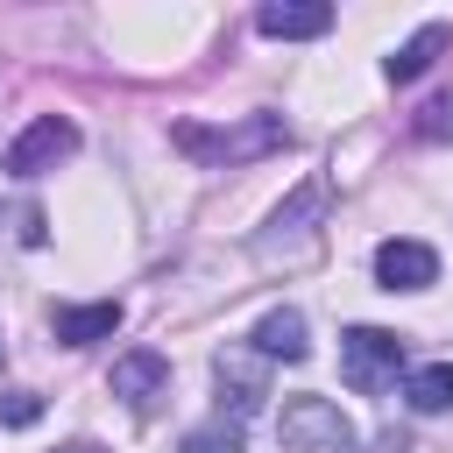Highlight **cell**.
<instances>
[{
    "label": "cell",
    "instance_id": "6da1fadb",
    "mask_svg": "<svg viewBox=\"0 0 453 453\" xmlns=\"http://www.w3.org/2000/svg\"><path fill=\"white\" fill-rule=\"evenodd\" d=\"M170 142H177L184 156H198V163H255V156L283 149L290 127H283L276 113H241L234 127H198V120H184Z\"/></svg>",
    "mask_w": 453,
    "mask_h": 453
},
{
    "label": "cell",
    "instance_id": "7a4b0ae2",
    "mask_svg": "<svg viewBox=\"0 0 453 453\" xmlns=\"http://www.w3.org/2000/svg\"><path fill=\"white\" fill-rule=\"evenodd\" d=\"M276 432H283V453H354V425L326 396H290Z\"/></svg>",
    "mask_w": 453,
    "mask_h": 453
},
{
    "label": "cell",
    "instance_id": "3957f363",
    "mask_svg": "<svg viewBox=\"0 0 453 453\" xmlns=\"http://www.w3.org/2000/svg\"><path fill=\"white\" fill-rule=\"evenodd\" d=\"M396 368H403V340H396L389 326H354V333L340 340V375H347V389L375 396V389L396 382Z\"/></svg>",
    "mask_w": 453,
    "mask_h": 453
},
{
    "label": "cell",
    "instance_id": "277c9868",
    "mask_svg": "<svg viewBox=\"0 0 453 453\" xmlns=\"http://www.w3.org/2000/svg\"><path fill=\"white\" fill-rule=\"evenodd\" d=\"M71 149H78V127H71V120H57V113H42V120L7 149V170H14V177H42V170H57Z\"/></svg>",
    "mask_w": 453,
    "mask_h": 453
},
{
    "label": "cell",
    "instance_id": "5b68a950",
    "mask_svg": "<svg viewBox=\"0 0 453 453\" xmlns=\"http://www.w3.org/2000/svg\"><path fill=\"white\" fill-rule=\"evenodd\" d=\"M106 389L127 403V411H149L163 389H170V361L156 354V347H134V354H120L113 361V375H106Z\"/></svg>",
    "mask_w": 453,
    "mask_h": 453
},
{
    "label": "cell",
    "instance_id": "8992f818",
    "mask_svg": "<svg viewBox=\"0 0 453 453\" xmlns=\"http://www.w3.org/2000/svg\"><path fill=\"white\" fill-rule=\"evenodd\" d=\"M375 283L382 290H425V283H439V255L425 241H382L375 248Z\"/></svg>",
    "mask_w": 453,
    "mask_h": 453
},
{
    "label": "cell",
    "instance_id": "52a82bcc",
    "mask_svg": "<svg viewBox=\"0 0 453 453\" xmlns=\"http://www.w3.org/2000/svg\"><path fill=\"white\" fill-rule=\"evenodd\" d=\"M255 28L276 35V42H311V35L333 28V7H326V0H269V7L255 14Z\"/></svg>",
    "mask_w": 453,
    "mask_h": 453
},
{
    "label": "cell",
    "instance_id": "ba28073f",
    "mask_svg": "<svg viewBox=\"0 0 453 453\" xmlns=\"http://www.w3.org/2000/svg\"><path fill=\"white\" fill-rule=\"evenodd\" d=\"M120 333V304L99 297V304H64L57 311V340L64 347H92V340H113Z\"/></svg>",
    "mask_w": 453,
    "mask_h": 453
},
{
    "label": "cell",
    "instance_id": "9c48e42d",
    "mask_svg": "<svg viewBox=\"0 0 453 453\" xmlns=\"http://www.w3.org/2000/svg\"><path fill=\"white\" fill-rule=\"evenodd\" d=\"M255 354H262V361H304V354H311V340H304V311H290V304L269 311V319L255 326Z\"/></svg>",
    "mask_w": 453,
    "mask_h": 453
},
{
    "label": "cell",
    "instance_id": "30bf717a",
    "mask_svg": "<svg viewBox=\"0 0 453 453\" xmlns=\"http://www.w3.org/2000/svg\"><path fill=\"white\" fill-rule=\"evenodd\" d=\"M446 35H453L446 21H425V28H418V35H411V42H403V50H396V57L382 64V71H389L396 85H411V78H425V71H432V57L446 50Z\"/></svg>",
    "mask_w": 453,
    "mask_h": 453
},
{
    "label": "cell",
    "instance_id": "8fae6325",
    "mask_svg": "<svg viewBox=\"0 0 453 453\" xmlns=\"http://www.w3.org/2000/svg\"><path fill=\"white\" fill-rule=\"evenodd\" d=\"M403 403L411 411H453V361H425V368H411V382H403Z\"/></svg>",
    "mask_w": 453,
    "mask_h": 453
},
{
    "label": "cell",
    "instance_id": "7c38bea8",
    "mask_svg": "<svg viewBox=\"0 0 453 453\" xmlns=\"http://www.w3.org/2000/svg\"><path fill=\"white\" fill-rule=\"evenodd\" d=\"M411 134H418V142H453V92H432V99L418 106Z\"/></svg>",
    "mask_w": 453,
    "mask_h": 453
},
{
    "label": "cell",
    "instance_id": "4fadbf2b",
    "mask_svg": "<svg viewBox=\"0 0 453 453\" xmlns=\"http://www.w3.org/2000/svg\"><path fill=\"white\" fill-rule=\"evenodd\" d=\"M184 453H241V418H219V425L184 432Z\"/></svg>",
    "mask_w": 453,
    "mask_h": 453
},
{
    "label": "cell",
    "instance_id": "5bb4252c",
    "mask_svg": "<svg viewBox=\"0 0 453 453\" xmlns=\"http://www.w3.org/2000/svg\"><path fill=\"white\" fill-rule=\"evenodd\" d=\"M219 389H234V411H255L262 403V375H248L234 354H219Z\"/></svg>",
    "mask_w": 453,
    "mask_h": 453
},
{
    "label": "cell",
    "instance_id": "9a60e30c",
    "mask_svg": "<svg viewBox=\"0 0 453 453\" xmlns=\"http://www.w3.org/2000/svg\"><path fill=\"white\" fill-rule=\"evenodd\" d=\"M0 418H7V425H35V418H42V403H35L28 389H7V396H0Z\"/></svg>",
    "mask_w": 453,
    "mask_h": 453
},
{
    "label": "cell",
    "instance_id": "2e32d148",
    "mask_svg": "<svg viewBox=\"0 0 453 453\" xmlns=\"http://www.w3.org/2000/svg\"><path fill=\"white\" fill-rule=\"evenodd\" d=\"M64 453H99V446H64Z\"/></svg>",
    "mask_w": 453,
    "mask_h": 453
},
{
    "label": "cell",
    "instance_id": "e0dca14e",
    "mask_svg": "<svg viewBox=\"0 0 453 453\" xmlns=\"http://www.w3.org/2000/svg\"><path fill=\"white\" fill-rule=\"evenodd\" d=\"M0 354H7V340H0Z\"/></svg>",
    "mask_w": 453,
    "mask_h": 453
}]
</instances>
